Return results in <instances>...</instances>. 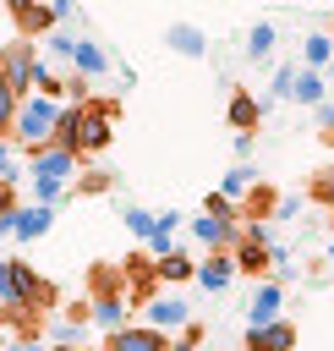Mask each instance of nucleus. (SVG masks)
<instances>
[{"mask_svg": "<svg viewBox=\"0 0 334 351\" xmlns=\"http://www.w3.org/2000/svg\"><path fill=\"white\" fill-rule=\"evenodd\" d=\"M323 258H329V263H334V241H329V252H323Z\"/></svg>", "mask_w": 334, "mask_h": 351, "instance_id": "38", "label": "nucleus"}, {"mask_svg": "<svg viewBox=\"0 0 334 351\" xmlns=\"http://www.w3.org/2000/svg\"><path fill=\"white\" fill-rule=\"evenodd\" d=\"M279 302H285L279 280H263V285L252 291V302H246V324H268V318H279Z\"/></svg>", "mask_w": 334, "mask_h": 351, "instance_id": "15", "label": "nucleus"}, {"mask_svg": "<svg viewBox=\"0 0 334 351\" xmlns=\"http://www.w3.org/2000/svg\"><path fill=\"white\" fill-rule=\"evenodd\" d=\"M186 318H197V313H192L181 296H148V302H142V324L159 329V335H175Z\"/></svg>", "mask_w": 334, "mask_h": 351, "instance_id": "8", "label": "nucleus"}, {"mask_svg": "<svg viewBox=\"0 0 334 351\" xmlns=\"http://www.w3.org/2000/svg\"><path fill=\"white\" fill-rule=\"evenodd\" d=\"M49 27H55V16H49L44 0H33V5L16 16V33H22V38H38V33H49Z\"/></svg>", "mask_w": 334, "mask_h": 351, "instance_id": "20", "label": "nucleus"}, {"mask_svg": "<svg viewBox=\"0 0 334 351\" xmlns=\"http://www.w3.org/2000/svg\"><path fill=\"white\" fill-rule=\"evenodd\" d=\"M93 296H126V291H120V269L93 263Z\"/></svg>", "mask_w": 334, "mask_h": 351, "instance_id": "27", "label": "nucleus"}, {"mask_svg": "<svg viewBox=\"0 0 334 351\" xmlns=\"http://www.w3.org/2000/svg\"><path fill=\"white\" fill-rule=\"evenodd\" d=\"M246 186H257V170H252V165H235V170L224 176L219 197H230V203H235V197H246Z\"/></svg>", "mask_w": 334, "mask_h": 351, "instance_id": "25", "label": "nucleus"}, {"mask_svg": "<svg viewBox=\"0 0 334 351\" xmlns=\"http://www.w3.org/2000/svg\"><path fill=\"white\" fill-rule=\"evenodd\" d=\"M241 351H296V324H290L285 313L268 318V324H246Z\"/></svg>", "mask_w": 334, "mask_h": 351, "instance_id": "6", "label": "nucleus"}, {"mask_svg": "<svg viewBox=\"0 0 334 351\" xmlns=\"http://www.w3.org/2000/svg\"><path fill=\"white\" fill-rule=\"evenodd\" d=\"M192 269H197V263H192L186 252H164V258H153V274H159V280H170V285H186V280H192Z\"/></svg>", "mask_w": 334, "mask_h": 351, "instance_id": "19", "label": "nucleus"}, {"mask_svg": "<svg viewBox=\"0 0 334 351\" xmlns=\"http://www.w3.org/2000/svg\"><path fill=\"white\" fill-rule=\"evenodd\" d=\"M44 351H88V346H71V340H49Z\"/></svg>", "mask_w": 334, "mask_h": 351, "instance_id": "36", "label": "nucleus"}, {"mask_svg": "<svg viewBox=\"0 0 334 351\" xmlns=\"http://www.w3.org/2000/svg\"><path fill=\"white\" fill-rule=\"evenodd\" d=\"M22 159H27V176H33V203H49L55 208V197H66V181L77 176V154L49 143V148H33Z\"/></svg>", "mask_w": 334, "mask_h": 351, "instance_id": "2", "label": "nucleus"}, {"mask_svg": "<svg viewBox=\"0 0 334 351\" xmlns=\"http://www.w3.org/2000/svg\"><path fill=\"white\" fill-rule=\"evenodd\" d=\"M170 335L148 329V324H120L115 335H104V351H164Z\"/></svg>", "mask_w": 334, "mask_h": 351, "instance_id": "10", "label": "nucleus"}, {"mask_svg": "<svg viewBox=\"0 0 334 351\" xmlns=\"http://www.w3.org/2000/svg\"><path fill=\"white\" fill-rule=\"evenodd\" d=\"M38 49L27 44V38H16V44H0V82L16 93V99H27L33 93V77H38Z\"/></svg>", "mask_w": 334, "mask_h": 351, "instance_id": "5", "label": "nucleus"}, {"mask_svg": "<svg viewBox=\"0 0 334 351\" xmlns=\"http://www.w3.org/2000/svg\"><path fill=\"white\" fill-rule=\"evenodd\" d=\"M203 214H214V219H224V225H241V208H235L230 197H219V192L203 197Z\"/></svg>", "mask_w": 334, "mask_h": 351, "instance_id": "29", "label": "nucleus"}, {"mask_svg": "<svg viewBox=\"0 0 334 351\" xmlns=\"http://www.w3.org/2000/svg\"><path fill=\"white\" fill-rule=\"evenodd\" d=\"M224 115H230V126H235V132H257V121H263V110H257V99H252L246 88H235V93H230Z\"/></svg>", "mask_w": 334, "mask_h": 351, "instance_id": "17", "label": "nucleus"}, {"mask_svg": "<svg viewBox=\"0 0 334 351\" xmlns=\"http://www.w3.org/2000/svg\"><path fill=\"white\" fill-rule=\"evenodd\" d=\"M230 263H235V274H246V280H263V274L274 269V263H268V247H257V241H246V236L230 247Z\"/></svg>", "mask_w": 334, "mask_h": 351, "instance_id": "13", "label": "nucleus"}, {"mask_svg": "<svg viewBox=\"0 0 334 351\" xmlns=\"http://www.w3.org/2000/svg\"><path fill=\"white\" fill-rule=\"evenodd\" d=\"M323 93H329V82L312 71V66H296V82H290V99L296 104H323Z\"/></svg>", "mask_w": 334, "mask_h": 351, "instance_id": "18", "label": "nucleus"}, {"mask_svg": "<svg viewBox=\"0 0 334 351\" xmlns=\"http://www.w3.org/2000/svg\"><path fill=\"white\" fill-rule=\"evenodd\" d=\"M88 324L104 329V335H115L126 324V296H88Z\"/></svg>", "mask_w": 334, "mask_h": 351, "instance_id": "14", "label": "nucleus"}, {"mask_svg": "<svg viewBox=\"0 0 334 351\" xmlns=\"http://www.w3.org/2000/svg\"><path fill=\"white\" fill-rule=\"evenodd\" d=\"M55 99H44V93H27L22 104H16V115H11V143L22 148V154H33V148H49V137H55Z\"/></svg>", "mask_w": 334, "mask_h": 351, "instance_id": "3", "label": "nucleus"}, {"mask_svg": "<svg viewBox=\"0 0 334 351\" xmlns=\"http://www.w3.org/2000/svg\"><path fill=\"white\" fill-rule=\"evenodd\" d=\"M60 302V291L22 258H0V307H22L33 318H44L49 307Z\"/></svg>", "mask_w": 334, "mask_h": 351, "instance_id": "1", "label": "nucleus"}, {"mask_svg": "<svg viewBox=\"0 0 334 351\" xmlns=\"http://www.w3.org/2000/svg\"><path fill=\"white\" fill-rule=\"evenodd\" d=\"M115 269H120V291H126V296H137V302H148V296H153L159 274H153V258H148V252H126Z\"/></svg>", "mask_w": 334, "mask_h": 351, "instance_id": "7", "label": "nucleus"}, {"mask_svg": "<svg viewBox=\"0 0 334 351\" xmlns=\"http://www.w3.org/2000/svg\"><path fill=\"white\" fill-rule=\"evenodd\" d=\"M44 5H49V16H55V27H60V22L71 16V5H77V0H44Z\"/></svg>", "mask_w": 334, "mask_h": 351, "instance_id": "34", "label": "nucleus"}, {"mask_svg": "<svg viewBox=\"0 0 334 351\" xmlns=\"http://www.w3.org/2000/svg\"><path fill=\"white\" fill-rule=\"evenodd\" d=\"M230 280H235V263H230V252H203V263L192 269V285H197V291H208V296L230 291Z\"/></svg>", "mask_w": 334, "mask_h": 351, "instance_id": "9", "label": "nucleus"}, {"mask_svg": "<svg viewBox=\"0 0 334 351\" xmlns=\"http://www.w3.org/2000/svg\"><path fill=\"white\" fill-rule=\"evenodd\" d=\"M27 5H33V0H5V11H11V22H16V16L27 11Z\"/></svg>", "mask_w": 334, "mask_h": 351, "instance_id": "35", "label": "nucleus"}, {"mask_svg": "<svg viewBox=\"0 0 334 351\" xmlns=\"http://www.w3.org/2000/svg\"><path fill=\"white\" fill-rule=\"evenodd\" d=\"M246 55H252V60H268V55H274V22H257V27L246 33Z\"/></svg>", "mask_w": 334, "mask_h": 351, "instance_id": "26", "label": "nucleus"}, {"mask_svg": "<svg viewBox=\"0 0 334 351\" xmlns=\"http://www.w3.org/2000/svg\"><path fill=\"white\" fill-rule=\"evenodd\" d=\"M120 219H126V230H131V236H137V241H148V236H153V230H159V219H153V214H142V208H126V214H120Z\"/></svg>", "mask_w": 334, "mask_h": 351, "instance_id": "30", "label": "nucleus"}, {"mask_svg": "<svg viewBox=\"0 0 334 351\" xmlns=\"http://www.w3.org/2000/svg\"><path fill=\"white\" fill-rule=\"evenodd\" d=\"M307 192H312V203H323V208H329V219H334V165H329V170H318Z\"/></svg>", "mask_w": 334, "mask_h": 351, "instance_id": "28", "label": "nucleus"}, {"mask_svg": "<svg viewBox=\"0 0 334 351\" xmlns=\"http://www.w3.org/2000/svg\"><path fill=\"white\" fill-rule=\"evenodd\" d=\"M22 170H27V159H22V148H16L11 137H0V181H11V186H22Z\"/></svg>", "mask_w": 334, "mask_h": 351, "instance_id": "21", "label": "nucleus"}, {"mask_svg": "<svg viewBox=\"0 0 334 351\" xmlns=\"http://www.w3.org/2000/svg\"><path fill=\"white\" fill-rule=\"evenodd\" d=\"M16 104H22V99L0 82V137H11V115H16Z\"/></svg>", "mask_w": 334, "mask_h": 351, "instance_id": "32", "label": "nucleus"}, {"mask_svg": "<svg viewBox=\"0 0 334 351\" xmlns=\"http://www.w3.org/2000/svg\"><path fill=\"white\" fill-rule=\"evenodd\" d=\"M49 225H55V208L49 203H16V214H11V236L16 241H38Z\"/></svg>", "mask_w": 334, "mask_h": 351, "instance_id": "12", "label": "nucleus"}, {"mask_svg": "<svg viewBox=\"0 0 334 351\" xmlns=\"http://www.w3.org/2000/svg\"><path fill=\"white\" fill-rule=\"evenodd\" d=\"M318 77H323V82H334V60H329V66H323V71H318Z\"/></svg>", "mask_w": 334, "mask_h": 351, "instance_id": "37", "label": "nucleus"}, {"mask_svg": "<svg viewBox=\"0 0 334 351\" xmlns=\"http://www.w3.org/2000/svg\"><path fill=\"white\" fill-rule=\"evenodd\" d=\"M279 208V197L268 192V186H246V203H241V219H263V214H274Z\"/></svg>", "mask_w": 334, "mask_h": 351, "instance_id": "22", "label": "nucleus"}, {"mask_svg": "<svg viewBox=\"0 0 334 351\" xmlns=\"http://www.w3.org/2000/svg\"><path fill=\"white\" fill-rule=\"evenodd\" d=\"M16 203H22V197H16V186H11V181H0V230H5V236H11V214H16Z\"/></svg>", "mask_w": 334, "mask_h": 351, "instance_id": "31", "label": "nucleus"}, {"mask_svg": "<svg viewBox=\"0 0 334 351\" xmlns=\"http://www.w3.org/2000/svg\"><path fill=\"white\" fill-rule=\"evenodd\" d=\"M115 121H120V99H88L82 104V121H77V159H93L115 143Z\"/></svg>", "mask_w": 334, "mask_h": 351, "instance_id": "4", "label": "nucleus"}, {"mask_svg": "<svg viewBox=\"0 0 334 351\" xmlns=\"http://www.w3.org/2000/svg\"><path fill=\"white\" fill-rule=\"evenodd\" d=\"M66 66H71L77 77H88V82H93V77H104V71H110V55H104L93 38H71V44H66Z\"/></svg>", "mask_w": 334, "mask_h": 351, "instance_id": "11", "label": "nucleus"}, {"mask_svg": "<svg viewBox=\"0 0 334 351\" xmlns=\"http://www.w3.org/2000/svg\"><path fill=\"white\" fill-rule=\"evenodd\" d=\"M71 192H77V197H99V192H110V170H104V165L82 170V176L71 181Z\"/></svg>", "mask_w": 334, "mask_h": 351, "instance_id": "24", "label": "nucleus"}, {"mask_svg": "<svg viewBox=\"0 0 334 351\" xmlns=\"http://www.w3.org/2000/svg\"><path fill=\"white\" fill-rule=\"evenodd\" d=\"M164 44H170L175 55H186V60H203V55H208V38H203V27H192V22H175V27L164 33Z\"/></svg>", "mask_w": 334, "mask_h": 351, "instance_id": "16", "label": "nucleus"}, {"mask_svg": "<svg viewBox=\"0 0 334 351\" xmlns=\"http://www.w3.org/2000/svg\"><path fill=\"white\" fill-rule=\"evenodd\" d=\"M301 60H307L312 71H323V66L334 60V38H329V33H312V38L301 44Z\"/></svg>", "mask_w": 334, "mask_h": 351, "instance_id": "23", "label": "nucleus"}, {"mask_svg": "<svg viewBox=\"0 0 334 351\" xmlns=\"http://www.w3.org/2000/svg\"><path fill=\"white\" fill-rule=\"evenodd\" d=\"M290 82H296V66H279V71H274V93L290 99Z\"/></svg>", "mask_w": 334, "mask_h": 351, "instance_id": "33", "label": "nucleus"}]
</instances>
